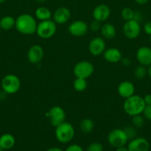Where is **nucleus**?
I'll return each mask as SVG.
<instances>
[{
    "label": "nucleus",
    "mask_w": 151,
    "mask_h": 151,
    "mask_svg": "<svg viewBox=\"0 0 151 151\" xmlns=\"http://www.w3.org/2000/svg\"><path fill=\"white\" fill-rule=\"evenodd\" d=\"M122 65H124V66H128L130 65V60L127 58H122L121 60Z\"/></svg>",
    "instance_id": "36"
},
{
    "label": "nucleus",
    "mask_w": 151,
    "mask_h": 151,
    "mask_svg": "<svg viewBox=\"0 0 151 151\" xmlns=\"http://www.w3.org/2000/svg\"><path fill=\"white\" fill-rule=\"evenodd\" d=\"M101 33L103 36V38L107 40H111L115 38L116 35V29L114 25L112 24L106 23L103 24L101 27Z\"/></svg>",
    "instance_id": "19"
},
{
    "label": "nucleus",
    "mask_w": 151,
    "mask_h": 151,
    "mask_svg": "<svg viewBox=\"0 0 151 151\" xmlns=\"http://www.w3.org/2000/svg\"><path fill=\"white\" fill-rule=\"evenodd\" d=\"M147 69V75L151 78V65H150Z\"/></svg>",
    "instance_id": "41"
},
{
    "label": "nucleus",
    "mask_w": 151,
    "mask_h": 151,
    "mask_svg": "<svg viewBox=\"0 0 151 151\" xmlns=\"http://www.w3.org/2000/svg\"><path fill=\"white\" fill-rule=\"evenodd\" d=\"M147 75V69H146V66L139 65L134 70V76L137 79H143Z\"/></svg>",
    "instance_id": "25"
},
{
    "label": "nucleus",
    "mask_w": 151,
    "mask_h": 151,
    "mask_svg": "<svg viewBox=\"0 0 151 151\" xmlns=\"http://www.w3.org/2000/svg\"><path fill=\"white\" fill-rule=\"evenodd\" d=\"M16 143L14 137L10 134H4L0 137V147L3 150L11 149Z\"/></svg>",
    "instance_id": "20"
},
{
    "label": "nucleus",
    "mask_w": 151,
    "mask_h": 151,
    "mask_svg": "<svg viewBox=\"0 0 151 151\" xmlns=\"http://www.w3.org/2000/svg\"><path fill=\"white\" fill-rule=\"evenodd\" d=\"M71 12L66 7H61L55 10L53 15V21L56 24H64L70 20Z\"/></svg>",
    "instance_id": "15"
},
{
    "label": "nucleus",
    "mask_w": 151,
    "mask_h": 151,
    "mask_svg": "<svg viewBox=\"0 0 151 151\" xmlns=\"http://www.w3.org/2000/svg\"><path fill=\"white\" fill-rule=\"evenodd\" d=\"M87 151H103V145L99 142H93L89 145Z\"/></svg>",
    "instance_id": "29"
},
{
    "label": "nucleus",
    "mask_w": 151,
    "mask_h": 151,
    "mask_svg": "<svg viewBox=\"0 0 151 151\" xmlns=\"http://www.w3.org/2000/svg\"><path fill=\"white\" fill-rule=\"evenodd\" d=\"M115 151H129V150H128V149L126 148V147H124V146H123V147H117L116 150Z\"/></svg>",
    "instance_id": "39"
},
{
    "label": "nucleus",
    "mask_w": 151,
    "mask_h": 151,
    "mask_svg": "<svg viewBox=\"0 0 151 151\" xmlns=\"http://www.w3.org/2000/svg\"><path fill=\"white\" fill-rule=\"evenodd\" d=\"M88 29L87 23L81 20L74 21L68 27L69 32L75 37L84 36L87 32Z\"/></svg>",
    "instance_id": "11"
},
{
    "label": "nucleus",
    "mask_w": 151,
    "mask_h": 151,
    "mask_svg": "<svg viewBox=\"0 0 151 151\" xmlns=\"http://www.w3.org/2000/svg\"><path fill=\"white\" fill-rule=\"evenodd\" d=\"M134 1L136 3H137L138 4H140V5H144V4H147V3L149 1V0H134Z\"/></svg>",
    "instance_id": "37"
},
{
    "label": "nucleus",
    "mask_w": 151,
    "mask_h": 151,
    "mask_svg": "<svg viewBox=\"0 0 151 151\" xmlns=\"http://www.w3.org/2000/svg\"><path fill=\"white\" fill-rule=\"evenodd\" d=\"M124 130L125 131L126 134H127V137H128L129 140H132L136 137L137 131H136V128L134 126H127Z\"/></svg>",
    "instance_id": "28"
},
{
    "label": "nucleus",
    "mask_w": 151,
    "mask_h": 151,
    "mask_svg": "<svg viewBox=\"0 0 151 151\" xmlns=\"http://www.w3.org/2000/svg\"><path fill=\"white\" fill-rule=\"evenodd\" d=\"M1 27H0V32H1Z\"/></svg>",
    "instance_id": "46"
},
{
    "label": "nucleus",
    "mask_w": 151,
    "mask_h": 151,
    "mask_svg": "<svg viewBox=\"0 0 151 151\" xmlns=\"http://www.w3.org/2000/svg\"><path fill=\"white\" fill-rule=\"evenodd\" d=\"M87 87V79L76 78L73 81V88L77 91H84Z\"/></svg>",
    "instance_id": "24"
},
{
    "label": "nucleus",
    "mask_w": 151,
    "mask_h": 151,
    "mask_svg": "<svg viewBox=\"0 0 151 151\" xmlns=\"http://www.w3.org/2000/svg\"><path fill=\"white\" fill-rule=\"evenodd\" d=\"M37 25L38 24L33 16L24 13L18 16L16 19L15 28L23 35H31L36 32Z\"/></svg>",
    "instance_id": "1"
},
{
    "label": "nucleus",
    "mask_w": 151,
    "mask_h": 151,
    "mask_svg": "<svg viewBox=\"0 0 151 151\" xmlns=\"http://www.w3.org/2000/svg\"><path fill=\"white\" fill-rule=\"evenodd\" d=\"M2 150H3V149L1 148V147H0V151H2Z\"/></svg>",
    "instance_id": "44"
},
{
    "label": "nucleus",
    "mask_w": 151,
    "mask_h": 151,
    "mask_svg": "<svg viewBox=\"0 0 151 151\" xmlns=\"http://www.w3.org/2000/svg\"><path fill=\"white\" fill-rule=\"evenodd\" d=\"M65 151H84L82 147L78 145H71L69 147H67Z\"/></svg>",
    "instance_id": "32"
},
{
    "label": "nucleus",
    "mask_w": 151,
    "mask_h": 151,
    "mask_svg": "<svg viewBox=\"0 0 151 151\" xmlns=\"http://www.w3.org/2000/svg\"><path fill=\"white\" fill-rule=\"evenodd\" d=\"M1 88L7 94H14L19 91L21 87V81L16 75L10 74L2 78Z\"/></svg>",
    "instance_id": "4"
},
{
    "label": "nucleus",
    "mask_w": 151,
    "mask_h": 151,
    "mask_svg": "<svg viewBox=\"0 0 151 151\" xmlns=\"http://www.w3.org/2000/svg\"><path fill=\"white\" fill-rule=\"evenodd\" d=\"M45 1H46V0H36V1L37 3H38V4H41V3H44Z\"/></svg>",
    "instance_id": "42"
},
{
    "label": "nucleus",
    "mask_w": 151,
    "mask_h": 151,
    "mask_svg": "<svg viewBox=\"0 0 151 151\" xmlns=\"http://www.w3.org/2000/svg\"><path fill=\"white\" fill-rule=\"evenodd\" d=\"M90 29H91L93 32H97V31L100 30L101 27H102V25H101V22H99V21L93 20V22H91L90 24Z\"/></svg>",
    "instance_id": "30"
},
{
    "label": "nucleus",
    "mask_w": 151,
    "mask_h": 151,
    "mask_svg": "<svg viewBox=\"0 0 151 151\" xmlns=\"http://www.w3.org/2000/svg\"><path fill=\"white\" fill-rule=\"evenodd\" d=\"M7 94H6L5 92H4V91H0V100H5V98H6V96H7Z\"/></svg>",
    "instance_id": "38"
},
{
    "label": "nucleus",
    "mask_w": 151,
    "mask_h": 151,
    "mask_svg": "<svg viewBox=\"0 0 151 151\" xmlns=\"http://www.w3.org/2000/svg\"><path fill=\"white\" fill-rule=\"evenodd\" d=\"M144 98V101L146 105H150L151 104V94H146Z\"/></svg>",
    "instance_id": "35"
},
{
    "label": "nucleus",
    "mask_w": 151,
    "mask_h": 151,
    "mask_svg": "<svg viewBox=\"0 0 151 151\" xmlns=\"http://www.w3.org/2000/svg\"><path fill=\"white\" fill-rule=\"evenodd\" d=\"M94 72V66L87 60H81L78 62L73 68V74L76 78L87 79Z\"/></svg>",
    "instance_id": "7"
},
{
    "label": "nucleus",
    "mask_w": 151,
    "mask_h": 151,
    "mask_svg": "<svg viewBox=\"0 0 151 151\" xmlns=\"http://www.w3.org/2000/svg\"><path fill=\"white\" fill-rule=\"evenodd\" d=\"M103 55L105 60L111 63H118V62L121 61V58H122L121 51L115 47H111V48L105 50L103 53Z\"/></svg>",
    "instance_id": "18"
},
{
    "label": "nucleus",
    "mask_w": 151,
    "mask_h": 151,
    "mask_svg": "<svg viewBox=\"0 0 151 151\" xmlns=\"http://www.w3.org/2000/svg\"><path fill=\"white\" fill-rule=\"evenodd\" d=\"M136 59L140 65L149 66L151 65V48L148 47H142L136 52Z\"/></svg>",
    "instance_id": "16"
},
{
    "label": "nucleus",
    "mask_w": 151,
    "mask_h": 151,
    "mask_svg": "<svg viewBox=\"0 0 151 151\" xmlns=\"http://www.w3.org/2000/svg\"><path fill=\"white\" fill-rule=\"evenodd\" d=\"M57 27L55 22L51 19L41 21L38 24L36 28V34L38 37L44 39L50 38L56 34Z\"/></svg>",
    "instance_id": "5"
},
{
    "label": "nucleus",
    "mask_w": 151,
    "mask_h": 151,
    "mask_svg": "<svg viewBox=\"0 0 151 151\" xmlns=\"http://www.w3.org/2000/svg\"><path fill=\"white\" fill-rule=\"evenodd\" d=\"M134 11L130 7H124L121 12V16L125 22L133 20Z\"/></svg>",
    "instance_id": "27"
},
{
    "label": "nucleus",
    "mask_w": 151,
    "mask_h": 151,
    "mask_svg": "<svg viewBox=\"0 0 151 151\" xmlns=\"http://www.w3.org/2000/svg\"><path fill=\"white\" fill-rule=\"evenodd\" d=\"M6 1H7V0H0V4H2V3L5 2Z\"/></svg>",
    "instance_id": "43"
},
{
    "label": "nucleus",
    "mask_w": 151,
    "mask_h": 151,
    "mask_svg": "<svg viewBox=\"0 0 151 151\" xmlns=\"http://www.w3.org/2000/svg\"><path fill=\"white\" fill-rule=\"evenodd\" d=\"M142 114H143V116L144 117V119L151 121V104L145 106Z\"/></svg>",
    "instance_id": "31"
},
{
    "label": "nucleus",
    "mask_w": 151,
    "mask_h": 151,
    "mask_svg": "<svg viewBox=\"0 0 151 151\" xmlns=\"http://www.w3.org/2000/svg\"><path fill=\"white\" fill-rule=\"evenodd\" d=\"M127 149L129 151H149L150 143L143 137H136L130 140Z\"/></svg>",
    "instance_id": "14"
},
{
    "label": "nucleus",
    "mask_w": 151,
    "mask_h": 151,
    "mask_svg": "<svg viewBox=\"0 0 151 151\" xmlns=\"http://www.w3.org/2000/svg\"><path fill=\"white\" fill-rule=\"evenodd\" d=\"M93 128H94V122L92 119L88 118L82 119L80 122V130L84 134H90L93 130Z\"/></svg>",
    "instance_id": "23"
},
{
    "label": "nucleus",
    "mask_w": 151,
    "mask_h": 151,
    "mask_svg": "<svg viewBox=\"0 0 151 151\" xmlns=\"http://www.w3.org/2000/svg\"><path fill=\"white\" fill-rule=\"evenodd\" d=\"M88 50L92 55L98 56L103 54L106 50V42L102 37L93 38L89 43Z\"/></svg>",
    "instance_id": "10"
},
{
    "label": "nucleus",
    "mask_w": 151,
    "mask_h": 151,
    "mask_svg": "<svg viewBox=\"0 0 151 151\" xmlns=\"http://www.w3.org/2000/svg\"><path fill=\"white\" fill-rule=\"evenodd\" d=\"M128 140L129 139L124 130L121 128H115L112 130L107 136V141L110 145L115 148L124 146Z\"/></svg>",
    "instance_id": "6"
},
{
    "label": "nucleus",
    "mask_w": 151,
    "mask_h": 151,
    "mask_svg": "<svg viewBox=\"0 0 151 151\" xmlns=\"http://www.w3.org/2000/svg\"><path fill=\"white\" fill-rule=\"evenodd\" d=\"M150 42H151V35H150Z\"/></svg>",
    "instance_id": "45"
},
{
    "label": "nucleus",
    "mask_w": 151,
    "mask_h": 151,
    "mask_svg": "<svg viewBox=\"0 0 151 151\" xmlns=\"http://www.w3.org/2000/svg\"><path fill=\"white\" fill-rule=\"evenodd\" d=\"M145 104L144 98L139 95L133 94L131 97L125 99L123 105L124 112L130 116L142 114L144 109Z\"/></svg>",
    "instance_id": "2"
},
{
    "label": "nucleus",
    "mask_w": 151,
    "mask_h": 151,
    "mask_svg": "<svg viewBox=\"0 0 151 151\" xmlns=\"http://www.w3.org/2000/svg\"><path fill=\"white\" fill-rule=\"evenodd\" d=\"M132 124L136 128H141L144 125V117L141 114L132 116Z\"/></svg>",
    "instance_id": "26"
},
{
    "label": "nucleus",
    "mask_w": 151,
    "mask_h": 151,
    "mask_svg": "<svg viewBox=\"0 0 151 151\" xmlns=\"http://www.w3.org/2000/svg\"><path fill=\"white\" fill-rule=\"evenodd\" d=\"M35 16L37 19L41 22L50 19L52 17V13L47 7H38L35 11Z\"/></svg>",
    "instance_id": "21"
},
{
    "label": "nucleus",
    "mask_w": 151,
    "mask_h": 151,
    "mask_svg": "<svg viewBox=\"0 0 151 151\" xmlns=\"http://www.w3.org/2000/svg\"><path fill=\"white\" fill-rule=\"evenodd\" d=\"M111 10L109 6L105 4H101L96 6L93 11V17L95 20L100 22H105L110 18Z\"/></svg>",
    "instance_id": "13"
},
{
    "label": "nucleus",
    "mask_w": 151,
    "mask_h": 151,
    "mask_svg": "<svg viewBox=\"0 0 151 151\" xmlns=\"http://www.w3.org/2000/svg\"><path fill=\"white\" fill-rule=\"evenodd\" d=\"M47 117L53 126L56 127L64 122L66 119V114L65 110L60 106H53L47 113Z\"/></svg>",
    "instance_id": "8"
},
{
    "label": "nucleus",
    "mask_w": 151,
    "mask_h": 151,
    "mask_svg": "<svg viewBox=\"0 0 151 151\" xmlns=\"http://www.w3.org/2000/svg\"><path fill=\"white\" fill-rule=\"evenodd\" d=\"M144 32L148 35H151V22H147L144 25Z\"/></svg>",
    "instance_id": "34"
},
{
    "label": "nucleus",
    "mask_w": 151,
    "mask_h": 151,
    "mask_svg": "<svg viewBox=\"0 0 151 151\" xmlns=\"http://www.w3.org/2000/svg\"><path fill=\"white\" fill-rule=\"evenodd\" d=\"M123 33L129 39H135L141 33L140 23L135 20L127 21L123 26Z\"/></svg>",
    "instance_id": "9"
},
{
    "label": "nucleus",
    "mask_w": 151,
    "mask_h": 151,
    "mask_svg": "<svg viewBox=\"0 0 151 151\" xmlns=\"http://www.w3.org/2000/svg\"><path fill=\"white\" fill-rule=\"evenodd\" d=\"M75 136V129L70 123L67 122H62L56 127L55 137L61 143H68L73 139Z\"/></svg>",
    "instance_id": "3"
},
{
    "label": "nucleus",
    "mask_w": 151,
    "mask_h": 151,
    "mask_svg": "<svg viewBox=\"0 0 151 151\" xmlns=\"http://www.w3.org/2000/svg\"><path fill=\"white\" fill-rule=\"evenodd\" d=\"M47 151H63L62 149L59 148V147H52V148L48 149Z\"/></svg>",
    "instance_id": "40"
},
{
    "label": "nucleus",
    "mask_w": 151,
    "mask_h": 151,
    "mask_svg": "<svg viewBox=\"0 0 151 151\" xmlns=\"http://www.w3.org/2000/svg\"><path fill=\"white\" fill-rule=\"evenodd\" d=\"M143 19V16H142V13L139 11H134V15H133V20L136 21L137 22L140 23Z\"/></svg>",
    "instance_id": "33"
},
{
    "label": "nucleus",
    "mask_w": 151,
    "mask_h": 151,
    "mask_svg": "<svg viewBox=\"0 0 151 151\" xmlns=\"http://www.w3.org/2000/svg\"><path fill=\"white\" fill-rule=\"evenodd\" d=\"M135 86L133 83L128 81H124L120 83L117 88L118 94L124 99L131 97L135 93Z\"/></svg>",
    "instance_id": "17"
},
{
    "label": "nucleus",
    "mask_w": 151,
    "mask_h": 151,
    "mask_svg": "<svg viewBox=\"0 0 151 151\" xmlns=\"http://www.w3.org/2000/svg\"><path fill=\"white\" fill-rule=\"evenodd\" d=\"M16 19L10 16H5L0 19V27L1 29L10 30L15 27Z\"/></svg>",
    "instance_id": "22"
},
{
    "label": "nucleus",
    "mask_w": 151,
    "mask_h": 151,
    "mask_svg": "<svg viewBox=\"0 0 151 151\" xmlns=\"http://www.w3.org/2000/svg\"><path fill=\"white\" fill-rule=\"evenodd\" d=\"M44 52L42 47L38 44L31 46L28 51V60L33 64L40 63L44 58Z\"/></svg>",
    "instance_id": "12"
}]
</instances>
